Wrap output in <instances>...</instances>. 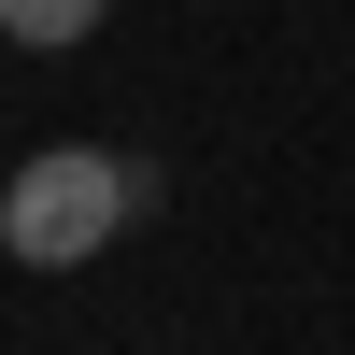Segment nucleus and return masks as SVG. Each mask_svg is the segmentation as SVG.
<instances>
[{
  "label": "nucleus",
  "instance_id": "f257e3e1",
  "mask_svg": "<svg viewBox=\"0 0 355 355\" xmlns=\"http://www.w3.org/2000/svg\"><path fill=\"white\" fill-rule=\"evenodd\" d=\"M128 199H142L128 157H100V142H43V157L0 185V242H15L28 270H85V256L128 227Z\"/></svg>",
  "mask_w": 355,
  "mask_h": 355
},
{
  "label": "nucleus",
  "instance_id": "f03ea898",
  "mask_svg": "<svg viewBox=\"0 0 355 355\" xmlns=\"http://www.w3.org/2000/svg\"><path fill=\"white\" fill-rule=\"evenodd\" d=\"M100 15H114V0H0V43H28V57H71Z\"/></svg>",
  "mask_w": 355,
  "mask_h": 355
}]
</instances>
